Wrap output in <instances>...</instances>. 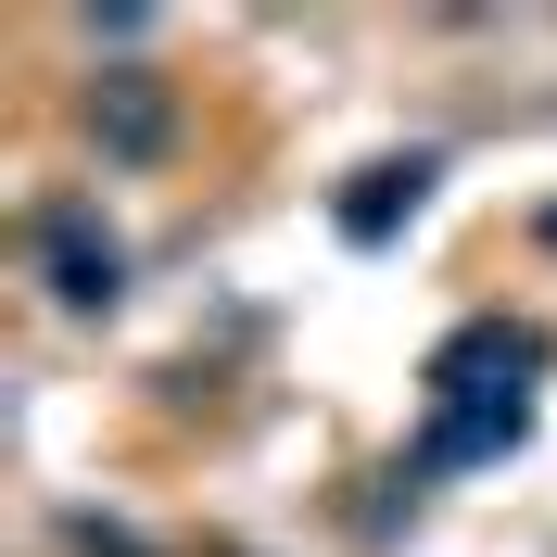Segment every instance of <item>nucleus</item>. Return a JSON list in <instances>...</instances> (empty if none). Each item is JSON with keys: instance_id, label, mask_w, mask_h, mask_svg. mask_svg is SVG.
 <instances>
[{"instance_id": "3", "label": "nucleus", "mask_w": 557, "mask_h": 557, "mask_svg": "<svg viewBox=\"0 0 557 557\" xmlns=\"http://www.w3.org/2000/svg\"><path fill=\"white\" fill-rule=\"evenodd\" d=\"M51 278H64V305H102V292H114V253H89L64 228V242H51Z\"/></svg>"}, {"instance_id": "1", "label": "nucleus", "mask_w": 557, "mask_h": 557, "mask_svg": "<svg viewBox=\"0 0 557 557\" xmlns=\"http://www.w3.org/2000/svg\"><path fill=\"white\" fill-rule=\"evenodd\" d=\"M482 444H520V393H469V406L431 431V456H482Z\"/></svg>"}, {"instance_id": "2", "label": "nucleus", "mask_w": 557, "mask_h": 557, "mask_svg": "<svg viewBox=\"0 0 557 557\" xmlns=\"http://www.w3.org/2000/svg\"><path fill=\"white\" fill-rule=\"evenodd\" d=\"M418 177H431V165H381L368 190H355V242H381V228H393V203H418Z\"/></svg>"}, {"instance_id": "4", "label": "nucleus", "mask_w": 557, "mask_h": 557, "mask_svg": "<svg viewBox=\"0 0 557 557\" xmlns=\"http://www.w3.org/2000/svg\"><path fill=\"white\" fill-rule=\"evenodd\" d=\"M165 139V114H152V89L139 76H114V152H152Z\"/></svg>"}]
</instances>
